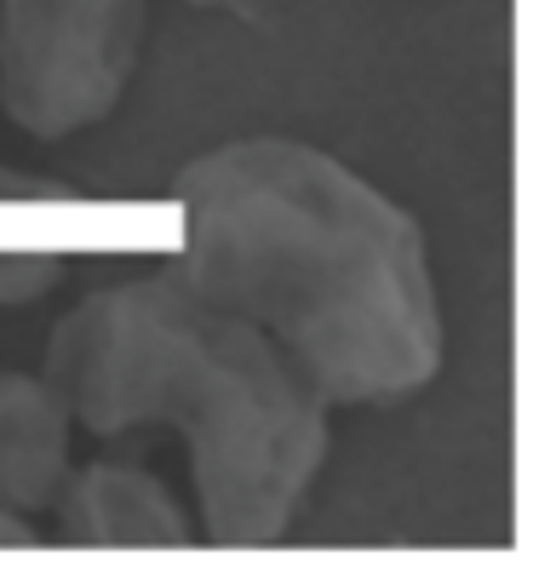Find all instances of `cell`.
Here are the masks:
<instances>
[{"mask_svg":"<svg viewBox=\"0 0 533 562\" xmlns=\"http://www.w3.org/2000/svg\"><path fill=\"white\" fill-rule=\"evenodd\" d=\"M178 259L252 322L327 407H390L442 368V293L396 195L304 138H230L178 172Z\"/></svg>","mask_w":533,"mask_h":562,"instance_id":"1","label":"cell"},{"mask_svg":"<svg viewBox=\"0 0 533 562\" xmlns=\"http://www.w3.org/2000/svg\"><path fill=\"white\" fill-rule=\"evenodd\" d=\"M41 373L92 437L167 425L190 453L213 546H275L321 476L333 407L252 322L172 276L87 293L58 322Z\"/></svg>","mask_w":533,"mask_h":562,"instance_id":"2","label":"cell"},{"mask_svg":"<svg viewBox=\"0 0 533 562\" xmlns=\"http://www.w3.org/2000/svg\"><path fill=\"white\" fill-rule=\"evenodd\" d=\"M149 0H0V110L30 138L110 121L133 87Z\"/></svg>","mask_w":533,"mask_h":562,"instance_id":"3","label":"cell"},{"mask_svg":"<svg viewBox=\"0 0 533 562\" xmlns=\"http://www.w3.org/2000/svg\"><path fill=\"white\" fill-rule=\"evenodd\" d=\"M64 540L75 546H190V510L161 476L138 465H87L69 471L53 499Z\"/></svg>","mask_w":533,"mask_h":562,"instance_id":"4","label":"cell"},{"mask_svg":"<svg viewBox=\"0 0 533 562\" xmlns=\"http://www.w3.org/2000/svg\"><path fill=\"white\" fill-rule=\"evenodd\" d=\"M75 419L46 373H0V505L18 517L53 510L75 471Z\"/></svg>","mask_w":533,"mask_h":562,"instance_id":"5","label":"cell"},{"mask_svg":"<svg viewBox=\"0 0 533 562\" xmlns=\"http://www.w3.org/2000/svg\"><path fill=\"white\" fill-rule=\"evenodd\" d=\"M64 281L58 252H0V304H30Z\"/></svg>","mask_w":533,"mask_h":562,"instance_id":"6","label":"cell"},{"mask_svg":"<svg viewBox=\"0 0 533 562\" xmlns=\"http://www.w3.org/2000/svg\"><path fill=\"white\" fill-rule=\"evenodd\" d=\"M35 195H58V184H46V178H30L0 161V201H35Z\"/></svg>","mask_w":533,"mask_h":562,"instance_id":"7","label":"cell"}]
</instances>
